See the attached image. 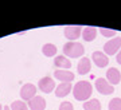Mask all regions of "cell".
Masks as SVG:
<instances>
[{"instance_id":"5bb4252c","label":"cell","mask_w":121,"mask_h":110,"mask_svg":"<svg viewBox=\"0 0 121 110\" xmlns=\"http://www.w3.org/2000/svg\"><path fill=\"white\" fill-rule=\"evenodd\" d=\"M95 36H97V28L95 27H85L82 31V38L83 40H86V42H91V40H94Z\"/></svg>"},{"instance_id":"8992f818","label":"cell","mask_w":121,"mask_h":110,"mask_svg":"<svg viewBox=\"0 0 121 110\" xmlns=\"http://www.w3.org/2000/svg\"><path fill=\"white\" fill-rule=\"evenodd\" d=\"M81 32H82L81 25H67V27H65V31H63L65 36L69 39L70 42L77 40L81 36Z\"/></svg>"},{"instance_id":"ba28073f","label":"cell","mask_w":121,"mask_h":110,"mask_svg":"<svg viewBox=\"0 0 121 110\" xmlns=\"http://www.w3.org/2000/svg\"><path fill=\"white\" fill-rule=\"evenodd\" d=\"M91 59H93V62H94V64L97 66V67H106L109 63V59L108 56L102 52V51H94L93 54H91Z\"/></svg>"},{"instance_id":"5b68a950","label":"cell","mask_w":121,"mask_h":110,"mask_svg":"<svg viewBox=\"0 0 121 110\" xmlns=\"http://www.w3.org/2000/svg\"><path fill=\"white\" fill-rule=\"evenodd\" d=\"M35 95H36V86L35 85H32V83H26V85L22 86V89H20V97H22V99L28 102Z\"/></svg>"},{"instance_id":"7a4b0ae2","label":"cell","mask_w":121,"mask_h":110,"mask_svg":"<svg viewBox=\"0 0 121 110\" xmlns=\"http://www.w3.org/2000/svg\"><path fill=\"white\" fill-rule=\"evenodd\" d=\"M62 50L66 58H81L85 54V47L78 42H67Z\"/></svg>"},{"instance_id":"8fae6325","label":"cell","mask_w":121,"mask_h":110,"mask_svg":"<svg viewBox=\"0 0 121 110\" xmlns=\"http://www.w3.org/2000/svg\"><path fill=\"white\" fill-rule=\"evenodd\" d=\"M28 107L31 110H44L46 109V101L40 95H35L32 99L28 101Z\"/></svg>"},{"instance_id":"ac0fdd59","label":"cell","mask_w":121,"mask_h":110,"mask_svg":"<svg viewBox=\"0 0 121 110\" xmlns=\"http://www.w3.org/2000/svg\"><path fill=\"white\" fill-rule=\"evenodd\" d=\"M9 107H11V110H28L26 102H22V101H13Z\"/></svg>"},{"instance_id":"9a60e30c","label":"cell","mask_w":121,"mask_h":110,"mask_svg":"<svg viewBox=\"0 0 121 110\" xmlns=\"http://www.w3.org/2000/svg\"><path fill=\"white\" fill-rule=\"evenodd\" d=\"M71 91V83H60L55 89V95L58 98H63Z\"/></svg>"},{"instance_id":"7402d4cb","label":"cell","mask_w":121,"mask_h":110,"mask_svg":"<svg viewBox=\"0 0 121 110\" xmlns=\"http://www.w3.org/2000/svg\"><path fill=\"white\" fill-rule=\"evenodd\" d=\"M116 59H117V63L121 64V50L117 52V56H116Z\"/></svg>"},{"instance_id":"ffe728a7","label":"cell","mask_w":121,"mask_h":110,"mask_svg":"<svg viewBox=\"0 0 121 110\" xmlns=\"http://www.w3.org/2000/svg\"><path fill=\"white\" fill-rule=\"evenodd\" d=\"M99 31H101V34L104 35L105 38H113V36H116V34H117L114 30H108V28H104V27Z\"/></svg>"},{"instance_id":"52a82bcc","label":"cell","mask_w":121,"mask_h":110,"mask_svg":"<svg viewBox=\"0 0 121 110\" xmlns=\"http://www.w3.org/2000/svg\"><path fill=\"white\" fill-rule=\"evenodd\" d=\"M38 86H39V90H40V91L48 94V93H51L52 90L55 89V82H54L52 78H50V76H43L42 79L39 80Z\"/></svg>"},{"instance_id":"2e32d148","label":"cell","mask_w":121,"mask_h":110,"mask_svg":"<svg viewBox=\"0 0 121 110\" xmlns=\"http://www.w3.org/2000/svg\"><path fill=\"white\" fill-rule=\"evenodd\" d=\"M42 52H43V55H44V56H47V58L54 56V55L56 54L55 44H52V43H46V44L42 47Z\"/></svg>"},{"instance_id":"3957f363","label":"cell","mask_w":121,"mask_h":110,"mask_svg":"<svg viewBox=\"0 0 121 110\" xmlns=\"http://www.w3.org/2000/svg\"><path fill=\"white\" fill-rule=\"evenodd\" d=\"M94 86H95V89H97V91L99 94H102V95H109V94H112L114 91V86H112L104 78H97Z\"/></svg>"},{"instance_id":"7c38bea8","label":"cell","mask_w":121,"mask_h":110,"mask_svg":"<svg viewBox=\"0 0 121 110\" xmlns=\"http://www.w3.org/2000/svg\"><path fill=\"white\" fill-rule=\"evenodd\" d=\"M90 67H91V62H90L89 58H82V59H79L78 66H77L78 74H81V75H86L87 72L90 71Z\"/></svg>"},{"instance_id":"30bf717a","label":"cell","mask_w":121,"mask_h":110,"mask_svg":"<svg viewBox=\"0 0 121 110\" xmlns=\"http://www.w3.org/2000/svg\"><path fill=\"white\" fill-rule=\"evenodd\" d=\"M54 76L58 80H62V83H71V80H74V74L69 70H55Z\"/></svg>"},{"instance_id":"603a6c76","label":"cell","mask_w":121,"mask_h":110,"mask_svg":"<svg viewBox=\"0 0 121 110\" xmlns=\"http://www.w3.org/2000/svg\"><path fill=\"white\" fill-rule=\"evenodd\" d=\"M3 110H11V107H9V106H7V105H5V106H3Z\"/></svg>"},{"instance_id":"e0dca14e","label":"cell","mask_w":121,"mask_h":110,"mask_svg":"<svg viewBox=\"0 0 121 110\" xmlns=\"http://www.w3.org/2000/svg\"><path fill=\"white\" fill-rule=\"evenodd\" d=\"M83 109L85 110H101V103H99L98 99H89L83 103Z\"/></svg>"},{"instance_id":"4fadbf2b","label":"cell","mask_w":121,"mask_h":110,"mask_svg":"<svg viewBox=\"0 0 121 110\" xmlns=\"http://www.w3.org/2000/svg\"><path fill=\"white\" fill-rule=\"evenodd\" d=\"M54 66L67 70V68L71 67V62L66 58L65 55H58V56H55V59H54Z\"/></svg>"},{"instance_id":"9c48e42d","label":"cell","mask_w":121,"mask_h":110,"mask_svg":"<svg viewBox=\"0 0 121 110\" xmlns=\"http://www.w3.org/2000/svg\"><path fill=\"white\" fill-rule=\"evenodd\" d=\"M106 80H108L112 86L118 85L120 80H121V72L118 71L116 67L108 68V71H106Z\"/></svg>"},{"instance_id":"cb8c5ba5","label":"cell","mask_w":121,"mask_h":110,"mask_svg":"<svg viewBox=\"0 0 121 110\" xmlns=\"http://www.w3.org/2000/svg\"><path fill=\"white\" fill-rule=\"evenodd\" d=\"M0 110H3V106H1V105H0Z\"/></svg>"},{"instance_id":"44dd1931","label":"cell","mask_w":121,"mask_h":110,"mask_svg":"<svg viewBox=\"0 0 121 110\" xmlns=\"http://www.w3.org/2000/svg\"><path fill=\"white\" fill-rule=\"evenodd\" d=\"M59 110H74V106L71 105V102L65 101L59 105Z\"/></svg>"},{"instance_id":"277c9868","label":"cell","mask_w":121,"mask_h":110,"mask_svg":"<svg viewBox=\"0 0 121 110\" xmlns=\"http://www.w3.org/2000/svg\"><path fill=\"white\" fill-rule=\"evenodd\" d=\"M121 50V38H113L104 44L105 55H114Z\"/></svg>"},{"instance_id":"d6986e66","label":"cell","mask_w":121,"mask_h":110,"mask_svg":"<svg viewBox=\"0 0 121 110\" xmlns=\"http://www.w3.org/2000/svg\"><path fill=\"white\" fill-rule=\"evenodd\" d=\"M108 107L109 110H121V98H113Z\"/></svg>"},{"instance_id":"6da1fadb","label":"cell","mask_w":121,"mask_h":110,"mask_svg":"<svg viewBox=\"0 0 121 110\" xmlns=\"http://www.w3.org/2000/svg\"><path fill=\"white\" fill-rule=\"evenodd\" d=\"M93 86L87 80H81L73 87V95L77 101H87L91 95Z\"/></svg>"}]
</instances>
